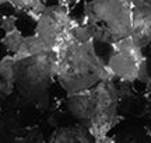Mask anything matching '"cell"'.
I'll use <instances>...</instances> for the list:
<instances>
[{
  "label": "cell",
  "mask_w": 151,
  "mask_h": 143,
  "mask_svg": "<svg viewBox=\"0 0 151 143\" xmlns=\"http://www.w3.org/2000/svg\"><path fill=\"white\" fill-rule=\"evenodd\" d=\"M53 49L58 55L55 80L66 94L78 93L102 80L115 79L106 63L95 52V39L78 42L70 30Z\"/></svg>",
  "instance_id": "1"
},
{
  "label": "cell",
  "mask_w": 151,
  "mask_h": 143,
  "mask_svg": "<svg viewBox=\"0 0 151 143\" xmlns=\"http://www.w3.org/2000/svg\"><path fill=\"white\" fill-rule=\"evenodd\" d=\"M119 90L113 80H102L94 87L69 94L66 98L67 112L83 122L97 143H109L108 132L123 119L118 115Z\"/></svg>",
  "instance_id": "2"
},
{
  "label": "cell",
  "mask_w": 151,
  "mask_h": 143,
  "mask_svg": "<svg viewBox=\"0 0 151 143\" xmlns=\"http://www.w3.org/2000/svg\"><path fill=\"white\" fill-rule=\"evenodd\" d=\"M133 0H92L84 3L81 22L90 25L95 42L112 45L132 32Z\"/></svg>",
  "instance_id": "3"
},
{
  "label": "cell",
  "mask_w": 151,
  "mask_h": 143,
  "mask_svg": "<svg viewBox=\"0 0 151 143\" xmlns=\"http://www.w3.org/2000/svg\"><path fill=\"white\" fill-rule=\"evenodd\" d=\"M111 46L113 48V53L106 62V66L115 79H119L123 83L139 80L147 84L150 82L146 56L130 35L116 41Z\"/></svg>",
  "instance_id": "4"
},
{
  "label": "cell",
  "mask_w": 151,
  "mask_h": 143,
  "mask_svg": "<svg viewBox=\"0 0 151 143\" xmlns=\"http://www.w3.org/2000/svg\"><path fill=\"white\" fill-rule=\"evenodd\" d=\"M76 24L78 22L71 18L69 10L65 6H48L37 20L35 34L39 35L43 41H46L52 48H55Z\"/></svg>",
  "instance_id": "5"
},
{
  "label": "cell",
  "mask_w": 151,
  "mask_h": 143,
  "mask_svg": "<svg viewBox=\"0 0 151 143\" xmlns=\"http://www.w3.org/2000/svg\"><path fill=\"white\" fill-rule=\"evenodd\" d=\"M130 37L141 49L151 42V4L146 0H133Z\"/></svg>",
  "instance_id": "6"
},
{
  "label": "cell",
  "mask_w": 151,
  "mask_h": 143,
  "mask_svg": "<svg viewBox=\"0 0 151 143\" xmlns=\"http://www.w3.org/2000/svg\"><path fill=\"white\" fill-rule=\"evenodd\" d=\"M52 49L53 48L46 41H43L39 35L34 34V35H29V37L24 38V42L21 44L20 49L14 53V58H16L17 61H22V59H27L29 56L45 53V52H49V51H52Z\"/></svg>",
  "instance_id": "7"
},
{
  "label": "cell",
  "mask_w": 151,
  "mask_h": 143,
  "mask_svg": "<svg viewBox=\"0 0 151 143\" xmlns=\"http://www.w3.org/2000/svg\"><path fill=\"white\" fill-rule=\"evenodd\" d=\"M94 138L90 133V129L86 125H77L76 128H60L55 132L52 142H91Z\"/></svg>",
  "instance_id": "8"
},
{
  "label": "cell",
  "mask_w": 151,
  "mask_h": 143,
  "mask_svg": "<svg viewBox=\"0 0 151 143\" xmlns=\"http://www.w3.org/2000/svg\"><path fill=\"white\" fill-rule=\"evenodd\" d=\"M10 3L18 11H25L35 22L46 7L42 0H10Z\"/></svg>",
  "instance_id": "9"
},
{
  "label": "cell",
  "mask_w": 151,
  "mask_h": 143,
  "mask_svg": "<svg viewBox=\"0 0 151 143\" xmlns=\"http://www.w3.org/2000/svg\"><path fill=\"white\" fill-rule=\"evenodd\" d=\"M17 70H18V61L14 58V55L6 56L0 61V79L16 83Z\"/></svg>",
  "instance_id": "10"
},
{
  "label": "cell",
  "mask_w": 151,
  "mask_h": 143,
  "mask_svg": "<svg viewBox=\"0 0 151 143\" xmlns=\"http://www.w3.org/2000/svg\"><path fill=\"white\" fill-rule=\"evenodd\" d=\"M24 35L21 34V31L16 28V30H13V31H9V32H6V35L1 38V44L4 45V48L9 52H11L13 55L16 53L17 51L20 49V46L21 44L24 42Z\"/></svg>",
  "instance_id": "11"
},
{
  "label": "cell",
  "mask_w": 151,
  "mask_h": 143,
  "mask_svg": "<svg viewBox=\"0 0 151 143\" xmlns=\"http://www.w3.org/2000/svg\"><path fill=\"white\" fill-rule=\"evenodd\" d=\"M71 34L78 42H87V41H91L94 39V35H92V30L90 25H87L84 22H78L76 24L74 27L71 28Z\"/></svg>",
  "instance_id": "12"
},
{
  "label": "cell",
  "mask_w": 151,
  "mask_h": 143,
  "mask_svg": "<svg viewBox=\"0 0 151 143\" xmlns=\"http://www.w3.org/2000/svg\"><path fill=\"white\" fill-rule=\"evenodd\" d=\"M14 86H16V83L4 80V79H0V97L4 98L7 95H10L13 93V90H14Z\"/></svg>",
  "instance_id": "13"
},
{
  "label": "cell",
  "mask_w": 151,
  "mask_h": 143,
  "mask_svg": "<svg viewBox=\"0 0 151 143\" xmlns=\"http://www.w3.org/2000/svg\"><path fill=\"white\" fill-rule=\"evenodd\" d=\"M16 21L17 18L14 16H6L1 18V28L4 32H9V31H13L16 30Z\"/></svg>",
  "instance_id": "14"
},
{
  "label": "cell",
  "mask_w": 151,
  "mask_h": 143,
  "mask_svg": "<svg viewBox=\"0 0 151 143\" xmlns=\"http://www.w3.org/2000/svg\"><path fill=\"white\" fill-rule=\"evenodd\" d=\"M147 100H148V104H150V110H151V80L147 83Z\"/></svg>",
  "instance_id": "15"
},
{
  "label": "cell",
  "mask_w": 151,
  "mask_h": 143,
  "mask_svg": "<svg viewBox=\"0 0 151 143\" xmlns=\"http://www.w3.org/2000/svg\"><path fill=\"white\" fill-rule=\"evenodd\" d=\"M3 3H10V0H0V4H3Z\"/></svg>",
  "instance_id": "16"
},
{
  "label": "cell",
  "mask_w": 151,
  "mask_h": 143,
  "mask_svg": "<svg viewBox=\"0 0 151 143\" xmlns=\"http://www.w3.org/2000/svg\"><path fill=\"white\" fill-rule=\"evenodd\" d=\"M147 3H148V4H151V0H146Z\"/></svg>",
  "instance_id": "17"
},
{
  "label": "cell",
  "mask_w": 151,
  "mask_h": 143,
  "mask_svg": "<svg viewBox=\"0 0 151 143\" xmlns=\"http://www.w3.org/2000/svg\"><path fill=\"white\" fill-rule=\"evenodd\" d=\"M42 1H43V3H45V1H46V0H42Z\"/></svg>",
  "instance_id": "18"
}]
</instances>
